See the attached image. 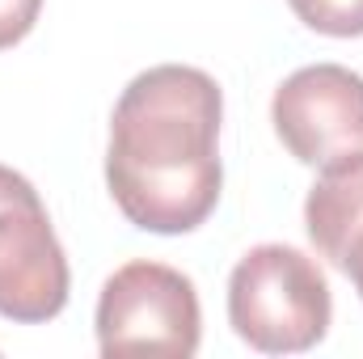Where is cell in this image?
I'll return each instance as SVG.
<instances>
[{"instance_id": "cell-1", "label": "cell", "mask_w": 363, "mask_h": 359, "mask_svg": "<svg viewBox=\"0 0 363 359\" xmlns=\"http://www.w3.org/2000/svg\"><path fill=\"white\" fill-rule=\"evenodd\" d=\"M220 118L224 97L203 68L161 64L123 89L110 114L106 186L135 228L178 237L216 211Z\"/></svg>"}, {"instance_id": "cell-2", "label": "cell", "mask_w": 363, "mask_h": 359, "mask_svg": "<svg viewBox=\"0 0 363 359\" xmlns=\"http://www.w3.org/2000/svg\"><path fill=\"white\" fill-rule=\"evenodd\" d=\"M334 296L317 258L291 245H254L228 279V321L262 355H296L325 338Z\"/></svg>"}, {"instance_id": "cell-3", "label": "cell", "mask_w": 363, "mask_h": 359, "mask_svg": "<svg viewBox=\"0 0 363 359\" xmlns=\"http://www.w3.org/2000/svg\"><path fill=\"white\" fill-rule=\"evenodd\" d=\"M199 296L182 270L165 263H127L97 296V347L101 355H169L199 351Z\"/></svg>"}, {"instance_id": "cell-4", "label": "cell", "mask_w": 363, "mask_h": 359, "mask_svg": "<svg viewBox=\"0 0 363 359\" xmlns=\"http://www.w3.org/2000/svg\"><path fill=\"white\" fill-rule=\"evenodd\" d=\"M68 258L30 178L0 165V317L38 326L68 304Z\"/></svg>"}, {"instance_id": "cell-5", "label": "cell", "mask_w": 363, "mask_h": 359, "mask_svg": "<svg viewBox=\"0 0 363 359\" xmlns=\"http://www.w3.org/2000/svg\"><path fill=\"white\" fill-rule=\"evenodd\" d=\"M271 123L300 165H351L363 157V77L342 64L300 68L274 89Z\"/></svg>"}, {"instance_id": "cell-6", "label": "cell", "mask_w": 363, "mask_h": 359, "mask_svg": "<svg viewBox=\"0 0 363 359\" xmlns=\"http://www.w3.org/2000/svg\"><path fill=\"white\" fill-rule=\"evenodd\" d=\"M304 224L317 254L342 270L363 296V157L317 178L304 199Z\"/></svg>"}, {"instance_id": "cell-7", "label": "cell", "mask_w": 363, "mask_h": 359, "mask_svg": "<svg viewBox=\"0 0 363 359\" xmlns=\"http://www.w3.org/2000/svg\"><path fill=\"white\" fill-rule=\"evenodd\" d=\"M291 13L330 38H359L363 34V0H287Z\"/></svg>"}, {"instance_id": "cell-8", "label": "cell", "mask_w": 363, "mask_h": 359, "mask_svg": "<svg viewBox=\"0 0 363 359\" xmlns=\"http://www.w3.org/2000/svg\"><path fill=\"white\" fill-rule=\"evenodd\" d=\"M43 0H0V51L21 43L38 21Z\"/></svg>"}]
</instances>
